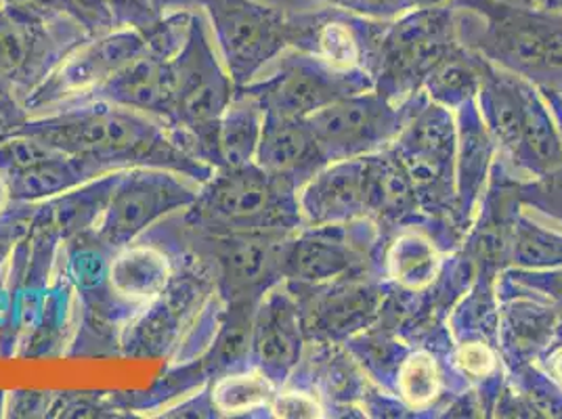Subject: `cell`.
I'll list each match as a JSON object with an SVG mask.
<instances>
[{
  "mask_svg": "<svg viewBox=\"0 0 562 419\" xmlns=\"http://www.w3.org/2000/svg\"><path fill=\"white\" fill-rule=\"evenodd\" d=\"M137 110L112 101H97L48 117L30 120L20 133L38 137L61 154L99 163L105 170L120 166L166 168L200 183L211 179L204 160L191 156L177 140L166 137L165 122H154Z\"/></svg>",
  "mask_w": 562,
  "mask_h": 419,
  "instance_id": "1",
  "label": "cell"
},
{
  "mask_svg": "<svg viewBox=\"0 0 562 419\" xmlns=\"http://www.w3.org/2000/svg\"><path fill=\"white\" fill-rule=\"evenodd\" d=\"M458 38L539 89L562 87V11L499 0H453Z\"/></svg>",
  "mask_w": 562,
  "mask_h": 419,
  "instance_id": "2",
  "label": "cell"
},
{
  "mask_svg": "<svg viewBox=\"0 0 562 419\" xmlns=\"http://www.w3.org/2000/svg\"><path fill=\"white\" fill-rule=\"evenodd\" d=\"M296 186L257 163L218 166L189 206L198 234L285 231L303 227Z\"/></svg>",
  "mask_w": 562,
  "mask_h": 419,
  "instance_id": "3",
  "label": "cell"
},
{
  "mask_svg": "<svg viewBox=\"0 0 562 419\" xmlns=\"http://www.w3.org/2000/svg\"><path fill=\"white\" fill-rule=\"evenodd\" d=\"M462 45L453 0L412 11L395 22H378L368 71L374 89L393 103L420 93L424 78Z\"/></svg>",
  "mask_w": 562,
  "mask_h": 419,
  "instance_id": "4",
  "label": "cell"
},
{
  "mask_svg": "<svg viewBox=\"0 0 562 419\" xmlns=\"http://www.w3.org/2000/svg\"><path fill=\"white\" fill-rule=\"evenodd\" d=\"M212 43L206 18L200 11H193L189 18L188 36L172 55L175 97L170 128L188 135L204 162L214 160V166H218L216 128L234 97L235 84Z\"/></svg>",
  "mask_w": 562,
  "mask_h": 419,
  "instance_id": "5",
  "label": "cell"
},
{
  "mask_svg": "<svg viewBox=\"0 0 562 419\" xmlns=\"http://www.w3.org/2000/svg\"><path fill=\"white\" fill-rule=\"evenodd\" d=\"M212 41L235 89L255 82L283 50L294 47L296 18L265 0H204Z\"/></svg>",
  "mask_w": 562,
  "mask_h": 419,
  "instance_id": "6",
  "label": "cell"
},
{
  "mask_svg": "<svg viewBox=\"0 0 562 419\" xmlns=\"http://www.w3.org/2000/svg\"><path fill=\"white\" fill-rule=\"evenodd\" d=\"M244 89L257 94L267 114L305 120L342 97L372 91L374 78L366 70H336L290 47Z\"/></svg>",
  "mask_w": 562,
  "mask_h": 419,
  "instance_id": "7",
  "label": "cell"
},
{
  "mask_svg": "<svg viewBox=\"0 0 562 419\" xmlns=\"http://www.w3.org/2000/svg\"><path fill=\"white\" fill-rule=\"evenodd\" d=\"M424 97L420 91L405 103H393L372 89L342 97L305 120L328 162L363 158L395 143Z\"/></svg>",
  "mask_w": 562,
  "mask_h": 419,
  "instance_id": "8",
  "label": "cell"
},
{
  "mask_svg": "<svg viewBox=\"0 0 562 419\" xmlns=\"http://www.w3.org/2000/svg\"><path fill=\"white\" fill-rule=\"evenodd\" d=\"M382 235L370 218L347 225L301 227L285 252L283 281L317 285L349 275L378 273L375 252Z\"/></svg>",
  "mask_w": 562,
  "mask_h": 419,
  "instance_id": "9",
  "label": "cell"
},
{
  "mask_svg": "<svg viewBox=\"0 0 562 419\" xmlns=\"http://www.w3.org/2000/svg\"><path fill=\"white\" fill-rule=\"evenodd\" d=\"M288 287L299 303L306 342L311 344L349 342L380 321L386 303L384 280L378 273L349 275L317 285L288 283Z\"/></svg>",
  "mask_w": 562,
  "mask_h": 419,
  "instance_id": "10",
  "label": "cell"
},
{
  "mask_svg": "<svg viewBox=\"0 0 562 419\" xmlns=\"http://www.w3.org/2000/svg\"><path fill=\"white\" fill-rule=\"evenodd\" d=\"M179 174L166 168H139L120 174L110 186L108 204L97 220L99 244L120 250L168 212L189 208L200 186L189 185Z\"/></svg>",
  "mask_w": 562,
  "mask_h": 419,
  "instance_id": "11",
  "label": "cell"
},
{
  "mask_svg": "<svg viewBox=\"0 0 562 419\" xmlns=\"http://www.w3.org/2000/svg\"><path fill=\"white\" fill-rule=\"evenodd\" d=\"M296 234V231H294ZM285 231L198 234L202 257L214 273L216 294L225 303L260 301L283 281L285 252L292 235Z\"/></svg>",
  "mask_w": 562,
  "mask_h": 419,
  "instance_id": "12",
  "label": "cell"
},
{
  "mask_svg": "<svg viewBox=\"0 0 562 419\" xmlns=\"http://www.w3.org/2000/svg\"><path fill=\"white\" fill-rule=\"evenodd\" d=\"M147 48V38L137 27L114 25L101 34H91L71 47L25 99V107H45L80 94L99 93L117 71L124 70Z\"/></svg>",
  "mask_w": 562,
  "mask_h": 419,
  "instance_id": "13",
  "label": "cell"
},
{
  "mask_svg": "<svg viewBox=\"0 0 562 419\" xmlns=\"http://www.w3.org/2000/svg\"><path fill=\"white\" fill-rule=\"evenodd\" d=\"M91 32L76 18L55 24H27L0 7V84H27L45 78L47 59L64 57Z\"/></svg>",
  "mask_w": 562,
  "mask_h": 419,
  "instance_id": "14",
  "label": "cell"
},
{
  "mask_svg": "<svg viewBox=\"0 0 562 419\" xmlns=\"http://www.w3.org/2000/svg\"><path fill=\"white\" fill-rule=\"evenodd\" d=\"M301 308L285 281L273 285L255 310V367L285 386L305 356Z\"/></svg>",
  "mask_w": 562,
  "mask_h": 419,
  "instance_id": "15",
  "label": "cell"
},
{
  "mask_svg": "<svg viewBox=\"0 0 562 419\" xmlns=\"http://www.w3.org/2000/svg\"><path fill=\"white\" fill-rule=\"evenodd\" d=\"M497 292V349L506 370L538 363L559 331L561 308L495 281Z\"/></svg>",
  "mask_w": 562,
  "mask_h": 419,
  "instance_id": "16",
  "label": "cell"
},
{
  "mask_svg": "<svg viewBox=\"0 0 562 419\" xmlns=\"http://www.w3.org/2000/svg\"><path fill=\"white\" fill-rule=\"evenodd\" d=\"M456 114V223L467 231L479 212L492 179L497 147L479 110V101L464 103Z\"/></svg>",
  "mask_w": 562,
  "mask_h": 419,
  "instance_id": "17",
  "label": "cell"
},
{
  "mask_svg": "<svg viewBox=\"0 0 562 419\" xmlns=\"http://www.w3.org/2000/svg\"><path fill=\"white\" fill-rule=\"evenodd\" d=\"M303 227L366 218V156L322 166L296 191Z\"/></svg>",
  "mask_w": 562,
  "mask_h": 419,
  "instance_id": "18",
  "label": "cell"
},
{
  "mask_svg": "<svg viewBox=\"0 0 562 419\" xmlns=\"http://www.w3.org/2000/svg\"><path fill=\"white\" fill-rule=\"evenodd\" d=\"M366 218L375 223L380 235L395 234L409 225H428L393 145L366 156Z\"/></svg>",
  "mask_w": 562,
  "mask_h": 419,
  "instance_id": "19",
  "label": "cell"
},
{
  "mask_svg": "<svg viewBox=\"0 0 562 419\" xmlns=\"http://www.w3.org/2000/svg\"><path fill=\"white\" fill-rule=\"evenodd\" d=\"M255 163L271 177L283 179L299 189L328 160L306 120L265 112Z\"/></svg>",
  "mask_w": 562,
  "mask_h": 419,
  "instance_id": "20",
  "label": "cell"
},
{
  "mask_svg": "<svg viewBox=\"0 0 562 419\" xmlns=\"http://www.w3.org/2000/svg\"><path fill=\"white\" fill-rule=\"evenodd\" d=\"M99 97L147 116L160 117L166 126H170L175 97L172 55H165L147 45L137 59L117 71L99 91Z\"/></svg>",
  "mask_w": 562,
  "mask_h": 419,
  "instance_id": "21",
  "label": "cell"
},
{
  "mask_svg": "<svg viewBox=\"0 0 562 419\" xmlns=\"http://www.w3.org/2000/svg\"><path fill=\"white\" fill-rule=\"evenodd\" d=\"M518 181H536L562 172V128L539 87H525V122L515 160L508 170Z\"/></svg>",
  "mask_w": 562,
  "mask_h": 419,
  "instance_id": "22",
  "label": "cell"
},
{
  "mask_svg": "<svg viewBox=\"0 0 562 419\" xmlns=\"http://www.w3.org/2000/svg\"><path fill=\"white\" fill-rule=\"evenodd\" d=\"M441 246L420 225L401 227L384 244L378 275L403 294H424L443 271Z\"/></svg>",
  "mask_w": 562,
  "mask_h": 419,
  "instance_id": "23",
  "label": "cell"
},
{
  "mask_svg": "<svg viewBox=\"0 0 562 419\" xmlns=\"http://www.w3.org/2000/svg\"><path fill=\"white\" fill-rule=\"evenodd\" d=\"M525 87L527 80L510 71L499 70L485 61L479 110L497 147V162L510 170L525 122Z\"/></svg>",
  "mask_w": 562,
  "mask_h": 419,
  "instance_id": "24",
  "label": "cell"
},
{
  "mask_svg": "<svg viewBox=\"0 0 562 419\" xmlns=\"http://www.w3.org/2000/svg\"><path fill=\"white\" fill-rule=\"evenodd\" d=\"M105 280L116 301L140 308L156 303L165 294L175 280V269L160 246L128 244L116 250L108 264Z\"/></svg>",
  "mask_w": 562,
  "mask_h": 419,
  "instance_id": "25",
  "label": "cell"
},
{
  "mask_svg": "<svg viewBox=\"0 0 562 419\" xmlns=\"http://www.w3.org/2000/svg\"><path fill=\"white\" fill-rule=\"evenodd\" d=\"M265 107L257 94L239 87L225 107L216 128L218 166H246L255 162L262 135ZM216 166V168H218Z\"/></svg>",
  "mask_w": 562,
  "mask_h": 419,
  "instance_id": "26",
  "label": "cell"
},
{
  "mask_svg": "<svg viewBox=\"0 0 562 419\" xmlns=\"http://www.w3.org/2000/svg\"><path fill=\"white\" fill-rule=\"evenodd\" d=\"M257 301L225 303L221 326L214 333L204 367L212 380L225 373L255 367V310Z\"/></svg>",
  "mask_w": 562,
  "mask_h": 419,
  "instance_id": "27",
  "label": "cell"
},
{
  "mask_svg": "<svg viewBox=\"0 0 562 419\" xmlns=\"http://www.w3.org/2000/svg\"><path fill=\"white\" fill-rule=\"evenodd\" d=\"M483 70L485 59L474 50L460 45L424 78L422 91L432 103L456 112L464 103L476 99L483 82Z\"/></svg>",
  "mask_w": 562,
  "mask_h": 419,
  "instance_id": "28",
  "label": "cell"
},
{
  "mask_svg": "<svg viewBox=\"0 0 562 419\" xmlns=\"http://www.w3.org/2000/svg\"><path fill=\"white\" fill-rule=\"evenodd\" d=\"M101 172H105L103 166L87 162L80 158H71L64 154L55 160H48V162L38 163V166L25 168V170H18V172H9L4 177H7L13 200L36 202V200L50 197V195L66 193Z\"/></svg>",
  "mask_w": 562,
  "mask_h": 419,
  "instance_id": "29",
  "label": "cell"
},
{
  "mask_svg": "<svg viewBox=\"0 0 562 419\" xmlns=\"http://www.w3.org/2000/svg\"><path fill=\"white\" fill-rule=\"evenodd\" d=\"M446 388V373L430 349L407 350L393 373V395L409 411H430Z\"/></svg>",
  "mask_w": 562,
  "mask_h": 419,
  "instance_id": "30",
  "label": "cell"
},
{
  "mask_svg": "<svg viewBox=\"0 0 562 419\" xmlns=\"http://www.w3.org/2000/svg\"><path fill=\"white\" fill-rule=\"evenodd\" d=\"M510 267L516 269H554L562 267V227L543 223L531 210L516 212L510 244Z\"/></svg>",
  "mask_w": 562,
  "mask_h": 419,
  "instance_id": "31",
  "label": "cell"
},
{
  "mask_svg": "<svg viewBox=\"0 0 562 419\" xmlns=\"http://www.w3.org/2000/svg\"><path fill=\"white\" fill-rule=\"evenodd\" d=\"M280 386L258 367L225 373L212 380L211 403L216 416L237 418L269 409Z\"/></svg>",
  "mask_w": 562,
  "mask_h": 419,
  "instance_id": "32",
  "label": "cell"
},
{
  "mask_svg": "<svg viewBox=\"0 0 562 419\" xmlns=\"http://www.w3.org/2000/svg\"><path fill=\"white\" fill-rule=\"evenodd\" d=\"M449 363L453 372L476 386L490 382L504 367L497 344L479 336L453 340L449 349Z\"/></svg>",
  "mask_w": 562,
  "mask_h": 419,
  "instance_id": "33",
  "label": "cell"
},
{
  "mask_svg": "<svg viewBox=\"0 0 562 419\" xmlns=\"http://www.w3.org/2000/svg\"><path fill=\"white\" fill-rule=\"evenodd\" d=\"M516 197L522 208L562 227V172L536 181H516Z\"/></svg>",
  "mask_w": 562,
  "mask_h": 419,
  "instance_id": "34",
  "label": "cell"
},
{
  "mask_svg": "<svg viewBox=\"0 0 562 419\" xmlns=\"http://www.w3.org/2000/svg\"><path fill=\"white\" fill-rule=\"evenodd\" d=\"M497 280L515 290L527 292L562 310V267L554 269H504Z\"/></svg>",
  "mask_w": 562,
  "mask_h": 419,
  "instance_id": "35",
  "label": "cell"
},
{
  "mask_svg": "<svg viewBox=\"0 0 562 419\" xmlns=\"http://www.w3.org/2000/svg\"><path fill=\"white\" fill-rule=\"evenodd\" d=\"M329 7L342 9L352 15L374 20V22H395L398 18L426 9V7H437L446 4L451 0H322Z\"/></svg>",
  "mask_w": 562,
  "mask_h": 419,
  "instance_id": "36",
  "label": "cell"
},
{
  "mask_svg": "<svg viewBox=\"0 0 562 419\" xmlns=\"http://www.w3.org/2000/svg\"><path fill=\"white\" fill-rule=\"evenodd\" d=\"M269 416L280 419H319L326 418L328 414L324 400L313 390L285 384L273 396Z\"/></svg>",
  "mask_w": 562,
  "mask_h": 419,
  "instance_id": "37",
  "label": "cell"
},
{
  "mask_svg": "<svg viewBox=\"0 0 562 419\" xmlns=\"http://www.w3.org/2000/svg\"><path fill=\"white\" fill-rule=\"evenodd\" d=\"M0 7L27 24L48 25L74 18L68 0H0Z\"/></svg>",
  "mask_w": 562,
  "mask_h": 419,
  "instance_id": "38",
  "label": "cell"
},
{
  "mask_svg": "<svg viewBox=\"0 0 562 419\" xmlns=\"http://www.w3.org/2000/svg\"><path fill=\"white\" fill-rule=\"evenodd\" d=\"M68 4L74 18L91 34H101L114 27V20L105 0H68Z\"/></svg>",
  "mask_w": 562,
  "mask_h": 419,
  "instance_id": "39",
  "label": "cell"
},
{
  "mask_svg": "<svg viewBox=\"0 0 562 419\" xmlns=\"http://www.w3.org/2000/svg\"><path fill=\"white\" fill-rule=\"evenodd\" d=\"M24 124L22 110H18L15 103L0 89V140L18 135Z\"/></svg>",
  "mask_w": 562,
  "mask_h": 419,
  "instance_id": "40",
  "label": "cell"
},
{
  "mask_svg": "<svg viewBox=\"0 0 562 419\" xmlns=\"http://www.w3.org/2000/svg\"><path fill=\"white\" fill-rule=\"evenodd\" d=\"M539 367L562 390V338H557L538 359Z\"/></svg>",
  "mask_w": 562,
  "mask_h": 419,
  "instance_id": "41",
  "label": "cell"
},
{
  "mask_svg": "<svg viewBox=\"0 0 562 419\" xmlns=\"http://www.w3.org/2000/svg\"><path fill=\"white\" fill-rule=\"evenodd\" d=\"M145 2L149 4V9H151L158 18L202 11V4H204V0H145Z\"/></svg>",
  "mask_w": 562,
  "mask_h": 419,
  "instance_id": "42",
  "label": "cell"
},
{
  "mask_svg": "<svg viewBox=\"0 0 562 419\" xmlns=\"http://www.w3.org/2000/svg\"><path fill=\"white\" fill-rule=\"evenodd\" d=\"M539 91L546 94V99L550 101V105H552L554 114L559 117V124H561L562 128V87H559V89H539Z\"/></svg>",
  "mask_w": 562,
  "mask_h": 419,
  "instance_id": "43",
  "label": "cell"
},
{
  "mask_svg": "<svg viewBox=\"0 0 562 419\" xmlns=\"http://www.w3.org/2000/svg\"><path fill=\"white\" fill-rule=\"evenodd\" d=\"M11 189H9V183H7V177H4V172L0 170V214L7 210V206L11 204Z\"/></svg>",
  "mask_w": 562,
  "mask_h": 419,
  "instance_id": "44",
  "label": "cell"
},
{
  "mask_svg": "<svg viewBox=\"0 0 562 419\" xmlns=\"http://www.w3.org/2000/svg\"><path fill=\"white\" fill-rule=\"evenodd\" d=\"M9 225H0V260L7 257L11 244H13V235L7 229Z\"/></svg>",
  "mask_w": 562,
  "mask_h": 419,
  "instance_id": "45",
  "label": "cell"
},
{
  "mask_svg": "<svg viewBox=\"0 0 562 419\" xmlns=\"http://www.w3.org/2000/svg\"><path fill=\"white\" fill-rule=\"evenodd\" d=\"M562 0H531L533 7H543V9H561Z\"/></svg>",
  "mask_w": 562,
  "mask_h": 419,
  "instance_id": "46",
  "label": "cell"
},
{
  "mask_svg": "<svg viewBox=\"0 0 562 419\" xmlns=\"http://www.w3.org/2000/svg\"><path fill=\"white\" fill-rule=\"evenodd\" d=\"M499 2H508V4H531V0H499Z\"/></svg>",
  "mask_w": 562,
  "mask_h": 419,
  "instance_id": "47",
  "label": "cell"
},
{
  "mask_svg": "<svg viewBox=\"0 0 562 419\" xmlns=\"http://www.w3.org/2000/svg\"><path fill=\"white\" fill-rule=\"evenodd\" d=\"M559 11H562V2H561V9H559Z\"/></svg>",
  "mask_w": 562,
  "mask_h": 419,
  "instance_id": "48",
  "label": "cell"
}]
</instances>
